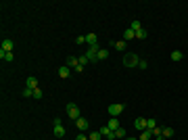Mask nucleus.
I'll return each mask as SVG.
<instances>
[{
	"instance_id": "f257e3e1",
	"label": "nucleus",
	"mask_w": 188,
	"mask_h": 140,
	"mask_svg": "<svg viewBox=\"0 0 188 140\" xmlns=\"http://www.w3.org/2000/svg\"><path fill=\"white\" fill-rule=\"evenodd\" d=\"M138 63H140V56L134 54V52H128V54L123 56V65H126V67H138Z\"/></svg>"
},
{
	"instance_id": "f03ea898",
	"label": "nucleus",
	"mask_w": 188,
	"mask_h": 140,
	"mask_svg": "<svg viewBox=\"0 0 188 140\" xmlns=\"http://www.w3.org/2000/svg\"><path fill=\"white\" fill-rule=\"evenodd\" d=\"M65 111H67V115H69V119H80L82 117V113H80V107L77 105H73V102H69L67 107H65Z\"/></svg>"
},
{
	"instance_id": "7ed1b4c3",
	"label": "nucleus",
	"mask_w": 188,
	"mask_h": 140,
	"mask_svg": "<svg viewBox=\"0 0 188 140\" xmlns=\"http://www.w3.org/2000/svg\"><path fill=\"white\" fill-rule=\"evenodd\" d=\"M123 109H126L123 105L115 102V105H111V107H109V115H111V117H117V115H121V111H123Z\"/></svg>"
},
{
	"instance_id": "20e7f679",
	"label": "nucleus",
	"mask_w": 188,
	"mask_h": 140,
	"mask_svg": "<svg viewBox=\"0 0 188 140\" xmlns=\"http://www.w3.org/2000/svg\"><path fill=\"white\" fill-rule=\"evenodd\" d=\"M54 136H56V138H63V136H65V128H63L61 119H54Z\"/></svg>"
},
{
	"instance_id": "39448f33",
	"label": "nucleus",
	"mask_w": 188,
	"mask_h": 140,
	"mask_svg": "<svg viewBox=\"0 0 188 140\" xmlns=\"http://www.w3.org/2000/svg\"><path fill=\"white\" fill-rule=\"evenodd\" d=\"M134 128H136V130H140V132H144V130H146V119H144V117H136Z\"/></svg>"
},
{
	"instance_id": "423d86ee",
	"label": "nucleus",
	"mask_w": 188,
	"mask_h": 140,
	"mask_svg": "<svg viewBox=\"0 0 188 140\" xmlns=\"http://www.w3.org/2000/svg\"><path fill=\"white\" fill-rule=\"evenodd\" d=\"M25 88H32V90H36V88H38V80H36L34 75H29V78L25 80Z\"/></svg>"
},
{
	"instance_id": "0eeeda50",
	"label": "nucleus",
	"mask_w": 188,
	"mask_h": 140,
	"mask_svg": "<svg viewBox=\"0 0 188 140\" xmlns=\"http://www.w3.org/2000/svg\"><path fill=\"white\" fill-rule=\"evenodd\" d=\"M75 126L80 128V132H86V130H88V119L80 117V119H75Z\"/></svg>"
},
{
	"instance_id": "6e6552de",
	"label": "nucleus",
	"mask_w": 188,
	"mask_h": 140,
	"mask_svg": "<svg viewBox=\"0 0 188 140\" xmlns=\"http://www.w3.org/2000/svg\"><path fill=\"white\" fill-rule=\"evenodd\" d=\"M13 48H15V44H13V40H4L2 42V52H13Z\"/></svg>"
},
{
	"instance_id": "1a4fd4ad",
	"label": "nucleus",
	"mask_w": 188,
	"mask_h": 140,
	"mask_svg": "<svg viewBox=\"0 0 188 140\" xmlns=\"http://www.w3.org/2000/svg\"><path fill=\"white\" fill-rule=\"evenodd\" d=\"M69 75H71V67L63 65V67L59 69V78H63V80H65V78H69Z\"/></svg>"
},
{
	"instance_id": "9d476101",
	"label": "nucleus",
	"mask_w": 188,
	"mask_h": 140,
	"mask_svg": "<svg viewBox=\"0 0 188 140\" xmlns=\"http://www.w3.org/2000/svg\"><path fill=\"white\" fill-rule=\"evenodd\" d=\"M65 65H67V67H73V69H75V67L80 65V59H75V56H67Z\"/></svg>"
},
{
	"instance_id": "9b49d317",
	"label": "nucleus",
	"mask_w": 188,
	"mask_h": 140,
	"mask_svg": "<svg viewBox=\"0 0 188 140\" xmlns=\"http://www.w3.org/2000/svg\"><path fill=\"white\" fill-rule=\"evenodd\" d=\"M107 126H109V128H111V130L115 132V130H119V119H117V117H111Z\"/></svg>"
},
{
	"instance_id": "f8f14e48",
	"label": "nucleus",
	"mask_w": 188,
	"mask_h": 140,
	"mask_svg": "<svg viewBox=\"0 0 188 140\" xmlns=\"http://www.w3.org/2000/svg\"><path fill=\"white\" fill-rule=\"evenodd\" d=\"M86 42H88L90 46L98 44V36H96V34H88V36H86Z\"/></svg>"
},
{
	"instance_id": "ddd939ff",
	"label": "nucleus",
	"mask_w": 188,
	"mask_h": 140,
	"mask_svg": "<svg viewBox=\"0 0 188 140\" xmlns=\"http://www.w3.org/2000/svg\"><path fill=\"white\" fill-rule=\"evenodd\" d=\"M107 56H109V50H107V48H100L98 54H96V61H105Z\"/></svg>"
},
{
	"instance_id": "4468645a",
	"label": "nucleus",
	"mask_w": 188,
	"mask_h": 140,
	"mask_svg": "<svg viewBox=\"0 0 188 140\" xmlns=\"http://www.w3.org/2000/svg\"><path fill=\"white\" fill-rule=\"evenodd\" d=\"M0 59L6 61V63H11V61L15 59V54H13V52H2V50H0Z\"/></svg>"
},
{
	"instance_id": "2eb2a0df",
	"label": "nucleus",
	"mask_w": 188,
	"mask_h": 140,
	"mask_svg": "<svg viewBox=\"0 0 188 140\" xmlns=\"http://www.w3.org/2000/svg\"><path fill=\"white\" fill-rule=\"evenodd\" d=\"M134 38H136V34H134V32L128 27V29L123 32V40H134Z\"/></svg>"
},
{
	"instance_id": "dca6fc26",
	"label": "nucleus",
	"mask_w": 188,
	"mask_h": 140,
	"mask_svg": "<svg viewBox=\"0 0 188 140\" xmlns=\"http://www.w3.org/2000/svg\"><path fill=\"white\" fill-rule=\"evenodd\" d=\"M182 56H184V54H182L180 50H174V52H171V61H174V63H178V61H182Z\"/></svg>"
},
{
	"instance_id": "f3484780",
	"label": "nucleus",
	"mask_w": 188,
	"mask_h": 140,
	"mask_svg": "<svg viewBox=\"0 0 188 140\" xmlns=\"http://www.w3.org/2000/svg\"><path fill=\"white\" fill-rule=\"evenodd\" d=\"M130 29L136 34L138 29H142V23H140V21H132V23H130Z\"/></svg>"
},
{
	"instance_id": "a211bd4d",
	"label": "nucleus",
	"mask_w": 188,
	"mask_h": 140,
	"mask_svg": "<svg viewBox=\"0 0 188 140\" xmlns=\"http://www.w3.org/2000/svg\"><path fill=\"white\" fill-rule=\"evenodd\" d=\"M146 36H148V32H146L144 27H142V29H138V32H136V40H144Z\"/></svg>"
},
{
	"instance_id": "6ab92c4d",
	"label": "nucleus",
	"mask_w": 188,
	"mask_h": 140,
	"mask_svg": "<svg viewBox=\"0 0 188 140\" xmlns=\"http://www.w3.org/2000/svg\"><path fill=\"white\" fill-rule=\"evenodd\" d=\"M98 132H100V136H105V138H107V136H109V134H111V132H113V130H111V128H109V126H102V128H100V130H98Z\"/></svg>"
},
{
	"instance_id": "aec40b11",
	"label": "nucleus",
	"mask_w": 188,
	"mask_h": 140,
	"mask_svg": "<svg viewBox=\"0 0 188 140\" xmlns=\"http://www.w3.org/2000/svg\"><path fill=\"white\" fill-rule=\"evenodd\" d=\"M161 134H163L165 138H171V136H174V130H171V128H161Z\"/></svg>"
},
{
	"instance_id": "412c9836",
	"label": "nucleus",
	"mask_w": 188,
	"mask_h": 140,
	"mask_svg": "<svg viewBox=\"0 0 188 140\" xmlns=\"http://www.w3.org/2000/svg\"><path fill=\"white\" fill-rule=\"evenodd\" d=\"M153 138V130H144L140 134V140H150Z\"/></svg>"
},
{
	"instance_id": "4be33fe9",
	"label": "nucleus",
	"mask_w": 188,
	"mask_h": 140,
	"mask_svg": "<svg viewBox=\"0 0 188 140\" xmlns=\"http://www.w3.org/2000/svg\"><path fill=\"white\" fill-rule=\"evenodd\" d=\"M157 128V121L155 119H146V130H155Z\"/></svg>"
},
{
	"instance_id": "5701e85b",
	"label": "nucleus",
	"mask_w": 188,
	"mask_h": 140,
	"mask_svg": "<svg viewBox=\"0 0 188 140\" xmlns=\"http://www.w3.org/2000/svg\"><path fill=\"white\" fill-rule=\"evenodd\" d=\"M115 48H117L119 52H121V50H126V42H123V40H117V42H115Z\"/></svg>"
},
{
	"instance_id": "b1692460",
	"label": "nucleus",
	"mask_w": 188,
	"mask_h": 140,
	"mask_svg": "<svg viewBox=\"0 0 188 140\" xmlns=\"http://www.w3.org/2000/svg\"><path fill=\"white\" fill-rule=\"evenodd\" d=\"M115 138H126V130H123V128L115 130Z\"/></svg>"
},
{
	"instance_id": "393cba45",
	"label": "nucleus",
	"mask_w": 188,
	"mask_h": 140,
	"mask_svg": "<svg viewBox=\"0 0 188 140\" xmlns=\"http://www.w3.org/2000/svg\"><path fill=\"white\" fill-rule=\"evenodd\" d=\"M23 96H25V98H29V96H34V90H32V88H25V90H23Z\"/></svg>"
},
{
	"instance_id": "a878e982",
	"label": "nucleus",
	"mask_w": 188,
	"mask_h": 140,
	"mask_svg": "<svg viewBox=\"0 0 188 140\" xmlns=\"http://www.w3.org/2000/svg\"><path fill=\"white\" fill-rule=\"evenodd\" d=\"M88 138H90V140H100L102 136H100V132H92V134H90Z\"/></svg>"
},
{
	"instance_id": "bb28decb",
	"label": "nucleus",
	"mask_w": 188,
	"mask_h": 140,
	"mask_svg": "<svg viewBox=\"0 0 188 140\" xmlns=\"http://www.w3.org/2000/svg\"><path fill=\"white\" fill-rule=\"evenodd\" d=\"M34 98H38V100L42 98V90H40V88H36V90H34Z\"/></svg>"
},
{
	"instance_id": "cd10ccee",
	"label": "nucleus",
	"mask_w": 188,
	"mask_h": 140,
	"mask_svg": "<svg viewBox=\"0 0 188 140\" xmlns=\"http://www.w3.org/2000/svg\"><path fill=\"white\" fill-rule=\"evenodd\" d=\"M84 42H86V36H77L75 38V44H84Z\"/></svg>"
},
{
	"instance_id": "c85d7f7f",
	"label": "nucleus",
	"mask_w": 188,
	"mask_h": 140,
	"mask_svg": "<svg viewBox=\"0 0 188 140\" xmlns=\"http://www.w3.org/2000/svg\"><path fill=\"white\" fill-rule=\"evenodd\" d=\"M138 67H140V69H146V67H148V63H146L144 59H140V63H138Z\"/></svg>"
},
{
	"instance_id": "c756f323",
	"label": "nucleus",
	"mask_w": 188,
	"mask_h": 140,
	"mask_svg": "<svg viewBox=\"0 0 188 140\" xmlns=\"http://www.w3.org/2000/svg\"><path fill=\"white\" fill-rule=\"evenodd\" d=\"M86 63H88V56H86V54H84V56H80V65H82V67H84V65H86Z\"/></svg>"
},
{
	"instance_id": "7c9ffc66",
	"label": "nucleus",
	"mask_w": 188,
	"mask_h": 140,
	"mask_svg": "<svg viewBox=\"0 0 188 140\" xmlns=\"http://www.w3.org/2000/svg\"><path fill=\"white\" fill-rule=\"evenodd\" d=\"M75 140H90V138H88V136L82 132V134H77V138H75Z\"/></svg>"
},
{
	"instance_id": "2f4dec72",
	"label": "nucleus",
	"mask_w": 188,
	"mask_h": 140,
	"mask_svg": "<svg viewBox=\"0 0 188 140\" xmlns=\"http://www.w3.org/2000/svg\"><path fill=\"white\" fill-rule=\"evenodd\" d=\"M155 140H167V138H165L163 134H159V136H157V138H155Z\"/></svg>"
},
{
	"instance_id": "473e14b6",
	"label": "nucleus",
	"mask_w": 188,
	"mask_h": 140,
	"mask_svg": "<svg viewBox=\"0 0 188 140\" xmlns=\"http://www.w3.org/2000/svg\"><path fill=\"white\" fill-rule=\"evenodd\" d=\"M126 140H138V138H126Z\"/></svg>"
}]
</instances>
